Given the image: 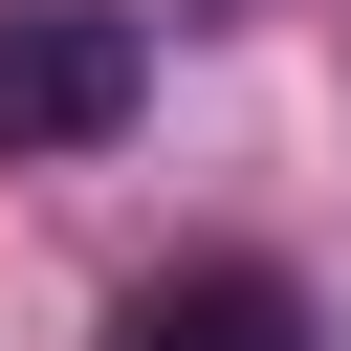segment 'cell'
<instances>
[{
  "label": "cell",
  "mask_w": 351,
  "mask_h": 351,
  "mask_svg": "<svg viewBox=\"0 0 351 351\" xmlns=\"http://www.w3.org/2000/svg\"><path fill=\"white\" fill-rule=\"evenodd\" d=\"M154 88L132 0H0V154H110Z\"/></svg>",
  "instance_id": "6da1fadb"
},
{
  "label": "cell",
  "mask_w": 351,
  "mask_h": 351,
  "mask_svg": "<svg viewBox=\"0 0 351 351\" xmlns=\"http://www.w3.org/2000/svg\"><path fill=\"white\" fill-rule=\"evenodd\" d=\"M110 351H307V307H285V263H176L110 307Z\"/></svg>",
  "instance_id": "7a4b0ae2"
}]
</instances>
